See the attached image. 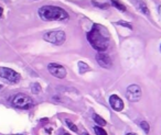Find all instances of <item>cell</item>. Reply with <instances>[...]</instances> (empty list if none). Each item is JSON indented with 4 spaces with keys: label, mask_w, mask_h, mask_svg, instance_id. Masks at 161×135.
Here are the masks:
<instances>
[{
    "label": "cell",
    "mask_w": 161,
    "mask_h": 135,
    "mask_svg": "<svg viewBox=\"0 0 161 135\" xmlns=\"http://www.w3.org/2000/svg\"><path fill=\"white\" fill-rule=\"evenodd\" d=\"M48 70L52 76H54L59 79H63L66 76V69L65 67L56 63H50L48 65Z\"/></svg>",
    "instance_id": "7"
},
{
    "label": "cell",
    "mask_w": 161,
    "mask_h": 135,
    "mask_svg": "<svg viewBox=\"0 0 161 135\" xmlns=\"http://www.w3.org/2000/svg\"><path fill=\"white\" fill-rule=\"evenodd\" d=\"M31 91H32V93H34V95H38V93L41 92V86H40V84L33 82V84L31 85Z\"/></svg>",
    "instance_id": "13"
},
{
    "label": "cell",
    "mask_w": 161,
    "mask_h": 135,
    "mask_svg": "<svg viewBox=\"0 0 161 135\" xmlns=\"http://www.w3.org/2000/svg\"><path fill=\"white\" fill-rule=\"evenodd\" d=\"M93 119H94L95 122H96V123L98 124V126L106 125V121L104 120V119H103L102 117H99L98 114H94V115H93Z\"/></svg>",
    "instance_id": "11"
},
{
    "label": "cell",
    "mask_w": 161,
    "mask_h": 135,
    "mask_svg": "<svg viewBox=\"0 0 161 135\" xmlns=\"http://www.w3.org/2000/svg\"><path fill=\"white\" fill-rule=\"evenodd\" d=\"M64 135H71V134H69V133H65V134H64Z\"/></svg>",
    "instance_id": "24"
},
{
    "label": "cell",
    "mask_w": 161,
    "mask_h": 135,
    "mask_svg": "<svg viewBox=\"0 0 161 135\" xmlns=\"http://www.w3.org/2000/svg\"><path fill=\"white\" fill-rule=\"evenodd\" d=\"M94 131L96 135H107V132L104 129H102V126H95Z\"/></svg>",
    "instance_id": "16"
},
{
    "label": "cell",
    "mask_w": 161,
    "mask_h": 135,
    "mask_svg": "<svg viewBox=\"0 0 161 135\" xmlns=\"http://www.w3.org/2000/svg\"><path fill=\"white\" fill-rule=\"evenodd\" d=\"M134 3H135V6H136V8L138 10H139L143 14L145 15H149V9H148V7H147V5L145 2H143V0H134Z\"/></svg>",
    "instance_id": "10"
},
{
    "label": "cell",
    "mask_w": 161,
    "mask_h": 135,
    "mask_svg": "<svg viewBox=\"0 0 161 135\" xmlns=\"http://www.w3.org/2000/svg\"><path fill=\"white\" fill-rule=\"evenodd\" d=\"M83 135H89V134H87V133H84V134H83Z\"/></svg>",
    "instance_id": "23"
},
{
    "label": "cell",
    "mask_w": 161,
    "mask_h": 135,
    "mask_svg": "<svg viewBox=\"0 0 161 135\" xmlns=\"http://www.w3.org/2000/svg\"><path fill=\"white\" fill-rule=\"evenodd\" d=\"M11 103H12L13 107L18 109H22V110H28V109L32 108L34 104V102L33 100L31 99V97L23 95V93L15 95L12 98V100H11Z\"/></svg>",
    "instance_id": "3"
},
{
    "label": "cell",
    "mask_w": 161,
    "mask_h": 135,
    "mask_svg": "<svg viewBox=\"0 0 161 135\" xmlns=\"http://www.w3.org/2000/svg\"><path fill=\"white\" fill-rule=\"evenodd\" d=\"M141 96H143V91H141V88L138 86V85H130L128 86L127 90H126V97L127 99L131 102H137L141 99Z\"/></svg>",
    "instance_id": "6"
},
{
    "label": "cell",
    "mask_w": 161,
    "mask_h": 135,
    "mask_svg": "<svg viewBox=\"0 0 161 135\" xmlns=\"http://www.w3.org/2000/svg\"><path fill=\"white\" fill-rule=\"evenodd\" d=\"M117 24H119V25H122V27H127L128 29H132V27H131V24H129V23H128V22L119 21V22H117Z\"/></svg>",
    "instance_id": "19"
},
{
    "label": "cell",
    "mask_w": 161,
    "mask_h": 135,
    "mask_svg": "<svg viewBox=\"0 0 161 135\" xmlns=\"http://www.w3.org/2000/svg\"><path fill=\"white\" fill-rule=\"evenodd\" d=\"M79 74H85L86 72L89 70V66H88L87 64L84 63V62H79Z\"/></svg>",
    "instance_id": "12"
},
{
    "label": "cell",
    "mask_w": 161,
    "mask_h": 135,
    "mask_svg": "<svg viewBox=\"0 0 161 135\" xmlns=\"http://www.w3.org/2000/svg\"><path fill=\"white\" fill-rule=\"evenodd\" d=\"M126 135H136V134H134V133H127Z\"/></svg>",
    "instance_id": "22"
},
{
    "label": "cell",
    "mask_w": 161,
    "mask_h": 135,
    "mask_svg": "<svg viewBox=\"0 0 161 135\" xmlns=\"http://www.w3.org/2000/svg\"><path fill=\"white\" fill-rule=\"evenodd\" d=\"M112 5L118 10H120V11H126V7L122 3L119 2V1H117V0H112Z\"/></svg>",
    "instance_id": "14"
},
{
    "label": "cell",
    "mask_w": 161,
    "mask_h": 135,
    "mask_svg": "<svg viewBox=\"0 0 161 135\" xmlns=\"http://www.w3.org/2000/svg\"><path fill=\"white\" fill-rule=\"evenodd\" d=\"M0 78L9 81L11 84H17L20 81V75L15 72L13 69L7 68V67H0Z\"/></svg>",
    "instance_id": "5"
},
{
    "label": "cell",
    "mask_w": 161,
    "mask_h": 135,
    "mask_svg": "<svg viewBox=\"0 0 161 135\" xmlns=\"http://www.w3.org/2000/svg\"><path fill=\"white\" fill-rule=\"evenodd\" d=\"M65 122H66V125L69 126V127H70V129L72 130L73 132H79V129H77V126H76L75 124L73 123V122H71L70 120H66Z\"/></svg>",
    "instance_id": "17"
},
{
    "label": "cell",
    "mask_w": 161,
    "mask_h": 135,
    "mask_svg": "<svg viewBox=\"0 0 161 135\" xmlns=\"http://www.w3.org/2000/svg\"><path fill=\"white\" fill-rule=\"evenodd\" d=\"M140 126H141V129L145 131V133L148 134L149 131H150V126H149L148 122H146V121H141V122H140Z\"/></svg>",
    "instance_id": "15"
},
{
    "label": "cell",
    "mask_w": 161,
    "mask_h": 135,
    "mask_svg": "<svg viewBox=\"0 0 161 135\" xmlns=\"http://www.w3.org/2000/svg\"><path fill=\"white\" fill-rule=\"evenodd\" d=\"M87 40L97 52H105L109 46V34L108 31L102 25L94 24V27L87 33Z\"/></svg>",
    "instance_id": "1"
},
{
    "label": "cell",
    "mask_w": 161,
    "mask_h": 135,
    "mask_svg": "<svg viewBox=\"0 0 161 135\" xmlns=\"http://www.w3.org/2000/svg\"><path fill=\"white\" fill-rule=\"evenodd\" d=\"M92 3L94 5L95 7H97V8H100V9H107L108 8V5L107 3H99V2H96L95 0L92 1Z\"/></svg>",
    "instance_id": "18"
},
{
    "label": "cell",
    "mask_w": 161,
    "mask_h": 135,
    "mask_svg": "<svg viewBox=\"0 0 161 135\" xmlns=\"http://www.w3.org/2000/svg\"><path fill=\"white\" fill-rule=\"evenodd\" d=\"M1 87H2V86H1V85H0V88H1Z\"/></svg>",
    "instance_id": "26"
},
{
    "label": "cell",
    "mask_w": 161,
    "mask_h": 135,
    "mask_svg": "<svg viewBox=\"0 0 161 135\" xmlns=\"http://www.w3.org/2000/svg\"><path fill=\"white\" fill-rule=\"evenodd\" d=\"M39 15L44 21H63L69 18V13L63 8L56 6L41 7L39 9Z\"/></svg>",
    "instance_id": "2"
},
{
    "label": "cell",
    "mask_w": 161,
    "mask_h": 135,
    "mask_svg": "<svg viewBox=\"0 0 161 135\" xmlns=\"http://www.w3.org/2000/svg\"><path fill=\"white\" fill-rule=\"evenodd\" d=\"M158 10H159V13H160V15H161V6H159Z\"/></svg>",
    "instance_id": "21"
},
{
    "label": "cell",
    "mask_w": 161,
    "mask_h": 135,
    "mask_svg": "<svg viewBox=\"0 0 161 135\" xmlns=\"http://www.w3.org/2000/svg\"><path fill=\"white\" fill-rule=\"evenodd\" d=\"M109 104L115 111H122V109H124V102L116 95H112L109 97Z\"/></svg>",
    "instance_id": "9"
},
{
    "label": "cell",
    "mask_w": 161,
    "mask_h": 135,
    "mask_svg": "<svg viewBox=\"0 0 161 135\" xmlns=\"http://www.w3.org/2000/svg\"><path fill=\"white\" fill-rule=\"evenodd\" d=\"M43 39H44V41L51 43V44L62 45L65 42V40H66V34H65L64 31H61V30L49 31V32L44 33Z\"/></svg>",
    "instance_id": "4"
},
{
    "label": "cell",
    "mask_w": 161,
    "mask_h": 135,
    "mask_svg": "<svg viewBox=\"0 0 161 135\" xmlns=\"http://www.w3.org/2000/svg\"><path fill=\"white\" fill-rule=\"evenodd\" d=\"M2 12H3L2 8H1V7H0V17H1V15H2Z\"/></svg>",
    "instance_id": "20"
},
{
    "label": "cell",
    "mask_w": 161,
    "mask_h": 135,
    "mask_svg": "<svg viewBox=\"0 0 161 135\" xmlns=\"http://www.w3.org/2000/svg\"><path fill=\"white\" fill-rule=\"evenodd\" d=\"M160 52H161V44H160Z\"/></svg>",
    "instance_id": "25"
},
{
    "label": "cell",
    "mask_w": 161,
    "mask_h": 135,
    "mask_svg": "<svg viewBox=\"0 0 161 135\" xmlns=\"http://www.w3.org/2000/svg\"><path fill=\"white\" fill-rule=\"evenodd\" d=\"M96 60H97L98 65L103 68H110L112 67V59L110 57L108 56L105 53H102V52H98V54L96 55Z\"/></svg>",
    "instance_id": "8"
}]
</instances>
